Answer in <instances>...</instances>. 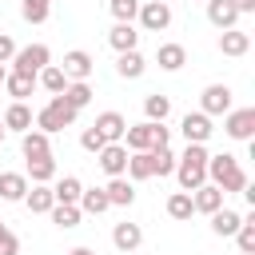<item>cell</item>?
<instances>
[{
    "label": "cell",
    "instance_id": "836d02e7",
    "mask_svg": "<svg viewBox=\"0 0 255 255\" xmlns=\"http://www.w3.org/2000/svg\"><path fill=\"white\" fill-rule=\"evenodd\" d=\"M48 215H52V223H56V227H64V231H68V227H76V223L84 219L80 203H52V211H48Z\"/></svg>",
    "mask_w": 255,
    "mask_h": 255
},
{
    "label": "cell",
    "instance_id": "9a60e30c",
    "mask_svg": "<svg viewBox=\"0 0 255 255\" xmlns=\"http://www.w3.org/2000/svg\"><path fill=\"white\" fill-rule=\"evenodd\" d=\"M219 52L223 56H247L251 52V36L239 32V28H223L219 32Z\"/></svg>",
    "mask_w": 255,
    "mask_h": 255
},
{
    "label": "cell",
    "instance_id": "ee69618b",
    "mask_svg": "<svg viewBox=\"0 0 255 255\" xmlns=\"http://www.w3.org/2000/svg\"><path fill=\"white\" fill-rule=\"evenodd\" d=\"M68 255H96V251H92V247H72Z\"/></svg>",
    "mask_w": 255,
    "mask_h": 255
},
{
    "label": "cell",
    "instance_id": "ab89813d",
    "mask_svg": "<svg viewBox=\"0 0 255 255\" xmlns=\"http://www.w3.org/2000/svg\"><path fill=\"white\" fill-rule=\"evenodd\" d=\"M104 143H108V139H104V135H100V128H96V124H92V128H84V131H80V147H84V151H92V155H96V151H100V147H104Z\"/></svg>",
    "mask_w": 255,
    "mask_h": 255
},
{
    "label": "cell",
    "instance_id": "8992f818",
    "mask_svg": "<svg viewBox=\"0 0 255 255\" xmlns=\"http://www.w3.org/2000/svg\"><path fill=\"white\" fill-rule=\"evenodd\" d=\"M135 20H139L143 32H163V28L171 24V8H167L163 0H147V4H139Z\"/></svg>",
    "mask_w": 255,
    "mask_h": 255
},
{
    "label": "cell",
    "instance_id": "6da1fadb",
    "mask_svg": "<svg viewBox=\"0 0 255 255\" xmlns=\"http://www.w3.org/2000/svg\"><path fill=\"white\" fill-rule=\"evenodd\" d=\"M207 143H187L183 147V155H175V179H179V187L183 191H195L199 183H207Z\"/></svg>",
    "mask_w": 255,
    "mask_h": 255
},
{
    "label": "cell",
    "instance_id": "74e56055",
    "mask_svg": "<svg viewBox=\"0 0 255 255\" xmlns=\"http://www.w3.org/2000/svg\"><path fill=\"white\" fill-rule=\"evenodd\" d=\"M231 239L239 243L243 255H251V251H255V215H243V223H239V231H235Z\"/></svg>",
    "mask_w": 255,
    "mask_h": 255
},
{
    "label": "cell",
    "instance_id": "e0dca14e",
    "mask_svg": "<svg viewBox=\"0 0 255 255\" xmlns=\"http://www.w3.org/2000/svg\"><path fill=\"white\" fill-rule=\"evenodd\" d=\"M191 203H195V211L211 215V211H219V207H223V191H219L215 183H199V187L191 191Z\"/></svg>",
    "mask_w": 255,
    "mask_h": 255
},
{
    "label": "cell",
    "instance_id": "30bf717a",
    "mask_svg": "<svg viewBox=\"0 0 255 255\" xmlns=\"http://www.w3.org/2000/svg\"><path fill=\"white\" fill-rule=\"evenodd\" d=\"M92 72H96V60H92L84 48H72V52L64 56V76H68V80H92Z\"/></svg>",
    "mask_w": 255,
    "mask_h": 255
},
{
    "label": "cell",
    "instance_id": "3957f363",
    "mask_svg": "<svg viewBox=\"0 0 255 255\" xmlns=\"http://www.w3.org/2000/svg\"><path fill=\"white\" fill-rule=\"evenodd\" d=\"M76 116H80V112H76L64 96H52V100L36 112V128H40V131H48V135H56V131L72 128V124H76Z\"/></svg>",
    "mask_w": 255,
    "mask_h": 255
},
{
    "label": "cell",
    "instance_id": "5b68a950",
    "mask_svg": "<svg viewBox=\"0 0 255 255\" xmlns=\"http://www.w3.org/2000/svg\"><path fill=\"white\" fill-rule=\"evenodd\" d=\"M227 120H223V131L231 135V139H239V143H247L251 135H255V108H231V112H223Z\"/></svg>",
    "mask_w": 255,
    "mask_h": 255
},
{
    "label": "cell",
    "instance_id": "f35d334b",
    "mask_svg": "<svg viewBox=\"0 0 255 255\" xmlns=\"http://www.w3.org/2000/svg\"><path fill=\"white\" fill-rule=\"evenodd\" d=\"M108 12L116 16V24H131L139 12V0H108Z\"/></svg>",
    "mask_w": 255,
    "mask_h": 255
},
{
    "label": "cell",
    "instance_id": "5bb4252c",
    "mask_svg": "<svg viewBox=\"0 0 255 255\" xmlns=\"http://www.w3.org/2000/svg\"><path fill=\"white\" fill-rule=\"evenodd\" d=\"M96 128H100V135H104L108 143H124L128 120H124L120 112H100V116H96Z\"/></svg>",
    "mask_w": 255,
    "mask_h": 255
},
{
    "label": "cell",
    "instance_id": "ba28073f",
    "mask_svg": "<svg viewBox=\"0 0 255 255\" xmlns=\"http://www.w3.org/2000/svg\"><path fill=\"white\" fill-rule=\"evenodd\" d=\"M179 131H183L187 143H207L215 128H211V116H203V112H187V116L179 120Z\"/></svg>",
    "mask_w": 255,
    "mask_h": 255
},
{
    "label": "cell",
    "instance_id": "83f0119b",
    "mask_svg": "<svg viewBox=\"0 0 255 255\" xmlns=\"http://www.w3.org/2000/svg\"><path fill=\"white\" fill-rule=\"evenodd\" d=\"M143 56L131 48V52H120V60H116V72H120V80H139L143 76Z\"/></svg>",
    "mask_w": 255,
    "mask_h": 255
},
{
    "label": "cell",
    "instance_id": "f6af8a7d",
    "mask_svg": "<svg viewBox=\"0 0 255 255\" xmlns=\"http://www.w3.org/2000/svg\"><path fill=\"white\" fill-rule=\"evenodd\" d=\"M4 135H8V128H4V116H0V143H4Z\"/></svg>",
    "mask_w": 255,
    "mask_h": 255
},
{
    "label": "cell",
    "instance_id": "7402d4cb",
    "mask_svg": "<svg viewBox=\"0 0 255 255\" xmlns=\"http://www.w3.org/2000/svg\"><path fill=\"white\" fill-rule=\"evenodd\" d=\"M4 92H8L12 100H28V96L36 92V76H28V72H12V68H8V76H4Z\"/></svg>",
    "mask_w": 255,
    "mask_h": 255
},
{
    "label": "cell",
    "instance_id": "cb8c5ba5",
    "mask_svg": "<svg viewBox=\"0 0 255 255\" xmlns=\"http://www.w3.org/2000/svg\"><path fill=\"white\" fill-rule=\"evenodd\" d=\"M20 151H24V159H32V155H48V151H52V143H48V131H40V128H28V131H20Z\"/></svg>",
    "mask_w": 255,
    "mask_h": 255
},
{
    "label": "cell",
    "instance_id": "d4e9b609",
    "mask_svg": "<svg viewBox=\"0 0 255 255\" xmlns=\"http://www.w3.org/2000/svg\"><path fill=\"white\" fill-rule=\"evenodd\" d=\"M24 175H28L32 183H52V179H56V155H52V151H48V155H32Z\"/></svg>",
    "mask_w": 255,
    "mask_h": 255
},
{
    "label": "cell",
    "instance_id": "8d00e7d4",
    "mask_svg": "<svg viewBox=\"0 0 255 255\" xmlns=\"http://www.w3.org/2000/svg\"><path fill=\"white\" fill-rule=\"evenodd\" d=\"M171 171H175V151H171V147H155V151H151V175L163 179V175H171Z\"/></svg>",
    "mask_w": 255,
    "mask_h": 255
},
{
    "label": "cell",
    "instance_id": "4316f807",
    "mask_svg": "<svg viewBox=\"0 0 255 255\" xmlns=\"http://www.w3.org/2000/svg\"><path fill=\"white\" fill-rule=\"evenodd\" d=\"M76 203H80V211H84V215H104V211L112 207V203H108V191H104V187H92V191L84 187Z\"/></svg>",
    "mask_w": 255,
    "mask_h": 255
},
{
    "label": "cell",
    "instance_id": "4fadbf2b",
    "mask_svg": "<svg viewBox=\"0 0 255 255\" xmlns=\"http://www.w3.org/2000/svg\"><path fill=\"white\" fill-rule=\"evenodd\" d=\"M207 4V20L223 32V28H235L239 24V8L231 4V0H203Z\"/></svg>",
    "mask_w": 255,
    "mask_h": 255
},
{
    "label": "cell",
    "instance_id": "f546056e",
    "mask_svg": "<svg viewBox=\"0 0 255 255\" xmlns=\"http://www.w3.org/2000/svg\"><path fill=\"white\" fill-rule=\"evenodd\" d=\"M167 215H171L175 223H187V219L195 215V203H191V191H175V195H167Z\"/></svg>",
    "mask_w": 255,
    "mask_h": 255
},
{
    "label": "cell",
    "instance_id": "ffe728a7",
    "mask_svg": "<svg viewBox=\"0 0 255 255\" xmlns=\"http://www.w3.org/2000/svg\"><path fill=\"white\" fill-rule=\"evenodd\" d=\"M155 64H159L163 72H179V68L187 64V48H183V44H159V48H155Z\"/></svg>",
    "mask_w": 255,
    "mask_h": 255
},
{
    "label": "cell",
    "instance_id": "d6a6232c",
    "mask_svg": "<svg viewBox=\"0 0 255 255\" xmlns=\"http://www.w3.org/2000/svg\"><path fill=\"white\" fill-rule=\"evenodd\" d=\"M143 116H147L151 124H163V120L171 116V100H167L163 92H151V96L143 100Z\"/></svg>",
    "mask_w": 255,
    "mask_h": 255
},
{
    "label": "cell",
    "instance_id": "d6986e66",
    "mask_svg": "<svg viewBox=\"0 0 255 255\" xmlns=\"http://www.w3.org/2000/svg\"><path fill=\"white\" fill-rule=\"evenodd\" d=\"M24 191H28V175H24V171H0V199L20 203Z\"/></svg>",
    "mask_w": 255,
    "mask_h": 255
},
{
    "label": "cell",
    "instance_id": "7bdbcfd3",
    "mask_svg": "<svg viewBox=\"0 0 255 255\" xmlns=\"http://www.w3.org/2000/svg\"><path fill=\"white\" fill-rule=\"evenodd\" d=\"M235 8H239V16H247V12H255V0H231Z\"/></svg>",
    "mask_w": 255,
    "mask_h": 255
},
{
    "label": "cell",
    "instance_id": "b9f144b4",
    "mask_svg": "<svg viewBox=\"0 0 255 255\" xmlns=\"http://www.w3.org/2000/svg\"><path fill=\"white\" fill-rule=\"evenodd\" d=\"M12 56H16V40H12V36H4V32H0V64H8V60H12Z\"/></svg>",
    "mask_w": 255,
    "mask_h": 255
},
{
    "label": "cell",
    "instance_id": "ac0fdd59",
    "mask_svg": "<svg viewBox=\"0 0 255 255\" xmlns=\"http://www.w3.org/2000/svg\"><path fill=\"white\" fill-rule=\"evenodd\" d=\"M207 219H211V231H215L219 239H231V235L239 231V223H243V215L231 211V207H219V211H211Z\"/></svg>",
    "mask_w": 255,
    "mask_h": 255
},
{
    "label": "cell",
    "instance_id": "7a4b0ae2",
    "mask_svg": "<svg viewBox=\"0 0 255 255\" xmlns=\"http://www.w3.org/2000/svg\"><path fill=\"white\" fill-rule=\"evenodd\" d=\"M207 183H215L223 195H231V191H243L247 187V171L239 167V159L235 155H207Z\"/></svg>",
    "mask_w": 255,
    "mask_h": 255
},
{
    "label": "cell",
    "instance_id": "1f68e13d",
    "mask_svg": "<svg viewBox=\"0 0 255 255\" xmlns=\"http://www.w3.org/2000/svg\"><path fill=\"white\" fill-rule=\"evenodd\" d=\"M60 96L80 112V108H88V104H92V84H88V80H68V88H64Z\"/></svg>",
    "mask_w": 255,
    "mask_h": 255
},
{
    "label": "cell",
    "instance_id": "d590c367",
    "mask_svg": "<svg viewBox=\"0 0 255 255\" xmlns=\"http://www.w3.org/2000/svg\"><path fill=\"white\" fill-rule=\"evenodd\" d=\"M20 16L28 24H44L52 16V0H20Z\"/></svg>",
    "mask_w": 255,
    "mask_h": 255
},
{
    "label": "cell",
    "instance_id": "60d3db41",
    "mask_svg": "<svg viewBox=\"0 0 255 255\" xmlns=\"http://www.w3.org/2000/svg\"><path fill=\"white\" fill-rule=\"evenodd\" d=\"M0 255H20V239H16V231L4 227V223H0Z\"/></svg>",
    "mask_w": 255,
    "mask_h": 255
},
{
    "label": "cell",
    "instance_id": "52a82bcc",
    "mask_svg": "<svg viewBox=\"0 0 255 255\" xmlns=\"http://www.w3.org/2000/svg\"><path fill=\"white\" fill-rule=\"evenodd\" d=\"M199 112H203V116H223V112H231V88H227V84H207V88L199 92Z\"/></svg>",
    "mask_w": 255,
    "mask_h": 255
},
{
    "label": "cell",
    "instance_id": "2e32d148",
    "mask_svg": "<svg viewBox=\"0 0 255 255\" xmlns=\"http://www.w3.org/2000/svg\"><path fill=\"white\" fill-rule=\"evenodd\" d=\"M24 203H28V211H32V215H48V211H52V203H56V195H52V187H48V183H32V187L24 191Z\"/></svg>",
    "mask_w": 255,
    "mask_h": 255
},
{
    "label": "cell",
    "instance_id": "8fae6325",
    "mask_svg": "<svg viewBox=\"0 0 255 255\" xmlns=\"http://www.w3.org/2000/svg\"><path fill=\"white\" fill-rule=\"evenodd\" d=\"M104 191H108V203H112V207H131V203H135V183H131L128 175H112Z\"/></svg>",
    "mask_w": 255,
    "mask_h": 255
},
{
    "label": "cell",
    "instance_id": "bcb514c9",
    "mask_svg": "<svg viewBox=\"0 0 255 255\" xmlns=\"http://www.w3.org/2000/svg\"><path fill=\"white\" fill-rule=\"evenodd\" d=\"M4 76H8V64H0V84H4Z\"/></svg>",
    "mask_w": 255,
    "mask_h": 255
},
{
    "label": "cell",
    "instance_id": "277c9868",
    "mask_svg": "<svg viewBox=\"0 0 255 255\" xmlns=\"http://www.w3.org/2000/svg\"><path fill=\"white\" fill-rule=\"evenodd\" d=\"M8 64H12V72H28V76H36L44 64H52V48H48V44H28V48H16V56H12Z\"/></svg>",
    "mask_w": 255,
    "mask_h": 255
},
{
    "label": "cell",
    "instance_id": "7c38bea8",
    "mask_svg": "<svg viewBox=\"0 0 255 255\" xmlns=\"http://www.w3.org/2000/svg\"><path fill=\"white\" fill-rule=\"evenodd\" d=\"M112 243H116V251L128 255V251H135V247L143 243V227H139V223H128V219L116 223V227H112Z\"/></svg>",
    "mask_w": 255,
    "mask_h": 255
},
{
    "label": "cell",
    "instance_id": "e575fe53",
    "mask_svg": "<svg viewBox=\"0 0 255 255\" xmlns=\"http://www.w3.org/2000/svg\"><path fill=\"white\" fill-rule=\"evenodd\" d=\"M80 191H84V183H80L76 175H64V179H56V187H52L56 203H76V199H80Z\"/></svg>",
    "mask_w": 255,
    "mask_h": 255
},
{
    "label": "cell",
    "instance_id": "603a6c76",
    "mask_svg": "<svg viewBox=\"0 0 255 255\" xmlns=\"http://www.w3.org/2000/svg\"><path fill=\"white\" fill-rule=\"evenodd\" d=\"M124 147H128V151H151V120H143V124H128V131H124Z\"/></svg>",
    "mask_w": 255,
    "mask_h": 255
},
{
    "label": "cell",
    "instance_id": "4dcf8cb0",
    "mask_svg": "<svg viewBox=\"0 0 255 255\" xmlns=\"http://www.w3.org/2000/svg\"><path fill=\"white\" fill-rule=\"evenodd\" d=\"M108 44H112L116 52H131V48L139 44V32H135L131 24H116V28L108 32Z\"/></svg>",
    "mask_w": 255,
    "mask_h": 255
},
{
    "label": "cell",
    "instance_id": "f1b7e54d",
    "mask_svg": "<svg viewBox=\"0 0 255 255\" xmlns=\"http://www.w3.org/2000/svg\"><path fill=\"white\" fill-rule=\"evenodd\" d=\"M124 175H131V183L151 179V151H128V171Z\"/></svg>",
    "mask_w": 255,
    "mask_h": 255
},
{
    "label": "cell",
    "instance_id": "484cf974",
    "mask_svg": "<svg viewBox=\"0 0 255 255\" xmlns=\"http://www.w3.org/2000/svg\"><path fill=\"white\" fill-rule=\"evenodd\" d=\"M4 128H8V131H28V128H32V108H28L24 100H12L8 112H4Z\"/></svg>",
    "mask_w": 255,
    "mask_h": 255
},
{
    "label": "cell",
    "instance_id": "44dd1931",
    "mask_svg": "<svg viewBox=\"0 0 255 255\" xmlns=\"http://www.w3.org/2000/svg\"><path fill=\"white\" fill-rule=\"evenodd\" d=\"M36 84H40L48 96H60V92L68 88V76H64V68H60V64H44V68L36 72Z\"/></svg>",
    "mask_w": 255,
    "mask_h": 255
},
{
    "label": "cell",
    "instance_id": "9c48e42d",
    "mask_svg": "<svg viewBox=\"0 0 255 255\" xmlns=\"http://www.w3.org/2000/svg\"><path fill=\"white\" fill-rule=\"evenodd\" d=\"M96 163H100L108 175H124V171H128V147H124V143H104V147L96 151Z\"/></svg>",
    "mask_w": 255,
    "mask_h": 255
}]
</instances>
